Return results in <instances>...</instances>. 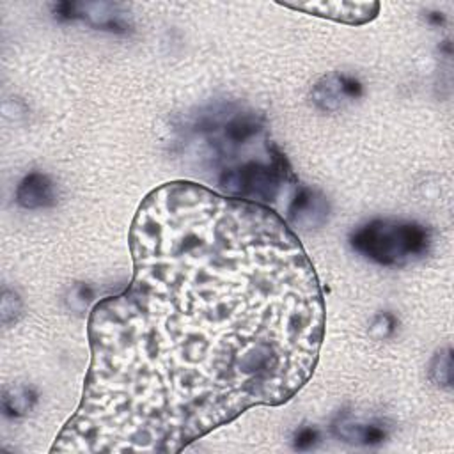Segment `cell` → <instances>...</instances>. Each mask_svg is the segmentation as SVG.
I'll use <instances>...</instances> for the list:
<instances>
[{"mask_svg": "<svg viewBox=\"0 0 454 454\" xmlns=\"http://www.w3.org/2000/svg\"><path fill=\"white\" fill-rule=\"evenodd\" d=\"M294 11H303L319 18H328L346 25H364L372 21L380 12L378 2H310V4H286Z\"/></svg>", "mask_w": 454, "mask_h": 454, "instance_id": "52a82bcc", "label": "cell"}, {"mask_svg": "<svg viewBox=\"0 0 454 454\" xmlns=\"http://www.w3.org/2000/svg\"><path fill=\"white\" fill-rule=\"evenodd\" d=\"M427 376L431 383L442 388H450L452 387V351L450 348L438 349L427 367Z\"/></svg>", "mask_w": 454, "mask_h": 454, "instance_id": "8fae6325", "label": "cell"}, {"mask_svg": "<svg viewBox=\"0 0 454 454\" xmlns=\"http://www.w3.org/2000/svg\"><path fill=\"white\" fill-rule=\"evenodd\" d=\"M351 248L381 266H406L422 259L431 245L429 227L395 218H374L349 234Z\"/></svg>", "mask_w": 454, "mask_h": 454, "instance_id": "7a4b0ae2", "label": "cell"}, {"mask_svg": "<svg viewBox=\"0 0 454 454\" xmlns=\"http://www.w3.org/2000/svg\"><path fill=\"white\" fill-rule=\"evenodd\" d=\"M328 200L321 192L305 184H296L286 209V222L289 227L314 229L328 220Z\"/></svg>", "mask_w": 454, "mask_h": 454, "instance_id": "8992f818", "label": "cell"}, {"mask_svg": "<svg viewBox=\"0 0 454 454\" xmlns=\"http://www.w3.org/2000/svg\"><path fill=\"white\" fill-rule=\"evenodd\" d=\"M319 429L314 426H301L293 434V449L294 450H310L319 442Z\"/></svg>", "mask_w": 454, "mask_h": 454, "instance_id": "5bb4252c", "label": "cell"}, {"mask_svg": "<svg viewBox=\"0 0 454 454\" xmlns=\"http://www.w3.org/2000/svg\"><path fill=\"white\" fill-rule=\"evenodd\" d=\"M16 202L25 209H43L57 204L55 183L43 172H28L16 186Z\"/></svg>", "mask_w": 454, "mask_h": 454, "instance_id": "9c48e42d", "label": "cell"}, {"mask_svg": "<svg viewBox=\"0 0 454 454\" xmlns=\"http://www.w3.org/2000/svg\"><path fill=\"white\" fill-rule=\"evenodd\" d=\"M128 245L131 280L89 314L82 399L51 452L174 454L312 378L323 289L270 206L168 181L138 204Z\"/></svg>", "mask_w": 454, "mask_h": 454, "instance_id": "6da1fadb", "label": "cell"}, {"mask_svg": "<svg viewBox=\"0 0 454 454\" xmlns=\"http://www.w3.org/2000/svg\"><path fill=\"white\" fill-rule=\"evenodd\" d=\"M218 183L227 197L268 206L277 200L286 183L298 184V177L286 154L278 145L270 142L268 161L245 160L236 165H227L220 172Z\"/></svg>", "mask_w": 454, "mask_h": 454, "instance_id": "3957f363", "label": "cell"}, {"mask_svg": "<svg viewBox=\"0 0 454 454\" xmlns=\"http://www.w3.org/2000/svg\"><path fill=\"white\" fill-rule=\"evenodd\" d=\"M427 21L433 23V25H442L445 21V18H443L442 12H429L427 14Z\"/></svg>", "mask_w": 454, "mask_h": 454, "instance_id": "9a60e30c", "label": "cell"}, {"mask_svg": "<svg viewBox=\"0 0 454 454\" xmlns=\"http://www.w3.org/2000/svg\"><path fill=\"white\" fill-rule=\"evenodd\" d=\"M399 326V319L388 312V310H383V312H378L371 323H369V335L376 340H385V339H390L395 330Z\"/></svg>", "mask_w": 454, "mask_h": 454, "instance_id": "7c38bea8", "label": "cell"}, {"mask_svg": "<svg viewBox=\"0 0 454 454\" xmlns=\"http://www.w3.org/2000/svg\"><path fill=\"white\" fill-rule=\"evenodd\" d=\"M332 433L348 443L356 445H380L387 440L388 431L380 422H362L349 411H339L332 420Z\"/></svg>", "mask_w": 454, "mask_h": 454, "instance_id": "ba28073f", "label": "cell"}, {"mask_svg": "<svg viewBox=\"0 0 454 454\" xmlns=\"http://www.w3.org/2000/svg\"><path fill=\"white\" fill-rule=\"evenodd\" d=\"M53 12L57 20H62V21L83 20L96 28L115 32V34H126L129 30V23L122 16L124 12H121L119 4L59 2L53 5Z\"/></svg>", "mask_w": 454, "mask_h": 454, "instance_id": "277c9868", "label": "cell"}, {"mask_svg": "<svg viewBox=\"0 0 454 454\" xmlns=\"http://www.w3.org/2000/svg\"><path fill=\"white\" fill-rule=\"evenodd\" d=\"M0 312H2V323H4L5 326H9L11 323H16L18 317L21 316V300H20V296H18L14 291H11L9 287H4Z\"/></svg>", "mask_w": 454, "mask_h": 454, "instance_id": "4fadbf2b", "label": "cell"}, {"mask_svg": "<svg viewBox=\"0 0 454 454\" xmlns=\"http://www.w3.org/2000/svg\"><path fill=\"white\" fill-rule=\"evenodd\" d=\"M362 94L364 85L360 80L337 71L321 76L310 89V99L321 112H337Z\"/></svg>", "mask_w": 454, "mask_h": 454, "instance_id": "5b68a950", "label": "cell"}, {"mask_svg": "<svg viewBox=\"0 0 454 454\" xmlns=\"http://www.w3.org/2000/svg\"><path fill=\"white\" fill-rule=\"evenodd\" d=\"M37 399H39V395L32 385L14 383V385L4 388V394H2L4 415L9 419L25 417L37 404Z\"/></svg>", "mask_w": 454, "mask_h": 454, "instance_id": "30bf717a", "label": "cell"}]
</instances>
